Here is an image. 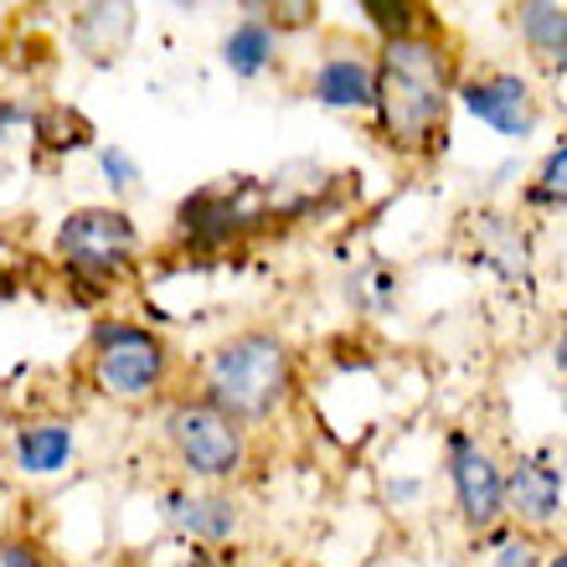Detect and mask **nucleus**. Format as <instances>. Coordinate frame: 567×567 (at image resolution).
<instances>
[{"instance_id":"1a4fd4ad","label":"nucleus","mask_w":567,"mask_h":567,"mask_svg":"<svg viewBox=\"0 0 567 567\" xmlns=\"http://www.w3.org/2000/svg\"><path fill=\"white\" fill-rule=\"evenodd\" d=\"M567 460H557V444L526 449L506 464V516L526 532H542L563 516V491H567Z\"/></svg>"},{"instance_id":"c85d7f7f","label":"nucleus","mask_w":567,"mask_h":567,"mask_svg":"<svg viewBox=\"0 0 567 567\" xmlns=\"http://www.w3.org/2000/svg\"><path fill=\"white\" fill-rule=\"evenodd\" d=\"M516 171H522V161H506V165H495V186H506V181L516 176Z\"/></svg>"},{"instance_id":"2eb2a0df","label":"nucleus","mask_w":567,"mask_h":567,"mask_svg":"<svg viewBox=\"0 0 567 567\" xmlns=\"http://www.w3.org/2000/svg\"><path fill=\"white\" fill-rule=\"evenodd\" d=\"M130 31H135V6H83L73 16V42L93 62H114V52L130 42Z\"/></svg>"},{"instance_id":"a878e982","label":"nucleus","mask_w":567,"mask_h":567,"mask_svg":"<svg viewBox=\"0 0 567 567\" xmlns=\"http://www.w3.org/2000/svg\"><path fill=\"white\" fill-rule=\"evenodd\" d=\"M0 567H47L37 542H0Z\"/></svg>"},{"instance_id":"c756f323","label":"nucleus","mask_w":567,"mask_h":567,"mask_svg":"<svg viewBox=\"0 0 567 567\" xmlns=\"http://www.w3.org/2000/svg\"><path fill=\"white\" fill-rule=\"evenodd\" d=\"M547 73H553V78H567V42H563V52L547 62Z\"/></svg>"},{"instance_id":"5701e85b","label":"nucleus","mask_w":567,"mask_h":567,"mask_svg":"<svg viewBox=\"0 0 567 567\" xmlns=\"http://www.w3.org/2000/svg\"><path fill=\"white\" fill-rule=\"evenodd\" d=\"M99 171H104V186L114 196H130L140 186V161L120 145H99Z\"/></svg>"},{"instance_id":"9b49d317","label":"nucleus","mask_w":567,"mask_h":567,"mask_svg":"<svg viewBox=\"0 0 567 567\" xmlns=\"http://www.w3.org/2000/svg\"><path fill=\"white\" fill-rule=\"evenodd\" d=\"M341 192V176L320 161H284L274 165V176L264 181L269 196V217L274 223H305L315 212H326Z\"/></svg>"},{"instance_id":"4468645a","label":"nucleus","mask_w":567,"mask_h":567,"mask_svg":"<svg viewBox=\"0 0 567 567\" xmlns=\"http://www.w3.org/2000/svg\"><path fill=\"white\" fill-rule=\"evenodd\" d=\"M254 11V6H248ZM274 58H279V31L264 21V16H243L238 27L223 37V68L233 78H264L274 68Z\"/></svg>"},{"instance_id":"dca6fc26","label":"nucleus","mask_w":567,"mask_h":567,"mask_svg":"<svg viewBox=\"0 0 567 567\" xmlns=\"http://www.w3.org/2000/svg\"><path fill=\"white\" fill-rule=\"evenodd\" d=\"M398 295H403V274L392 269L388 258H367L346 274V305L357 315H388L398 310Z\"/></svg>"},{"instance_id":"bb28decb","label":"nucleus","mask_w":567,"mask_h":567,"mask_svg":"<svg viewBox=\"0 0 567 567\" xmlns=\"http://www.w3.org/2000/svg\"><path fill=\"white\" fill-rule=\"evenodd\" d=\"M423 485L419 480H388V501H398V506H408V501H419Z\"/></svg>"},{"instance_id":"aec40b11","label":"nucleus","mask_w":567,"mask_h":567,"mask_svg":"<svg viewBox=\"0 0 567 567\" xmlns=\"http://www.w3.org/2000/svg\"><path fill=\"white\" fill-rule=\"evenodd\" d=\"M361 21L377 31V47L382 42H398V37H413V31L433 27V16L423 6H408V0H361L357 6Z\"/></svg>"},{"instance_id":"0eeeda50","label":"nucleus","mask_w":567,"mask_h":567,"mask_svg":"<svg viewBox=\"0 0 567 567\" xmlns=\"http://www.w3.org/2000/svg\"><path fill=\"white\" fill-rule=\"evenodd\" d=\"M444 475L454 491V511L470 532H495L506 526V464L480 444L470 429L444 433Z\"/></svg>"},{"instance_id":"412c9836","label":"nucleus","mask_w":567,"mask_h":567,"mask_svg":"<svg viewBox=\"0 0 567 567\" xmlns=\"http://www.w3.org/2000/svg\"><path fill=\"white\" fill-rule=\"evenodd\" d=\"M522 202L526 207H537V212H567V135L542 155L537 176L526 181Z\"/></svg>"},{"instance_id":"20e7f679","label":"nucleus","mask_w":567,"mask_h":567,"mask_svg":"<svg viewBox=\"0 0 567 567\" xmlns=\"http://www.w3.org/2000/svg\"><path fill=\"white\" fill-rule=\"evenodd\" d=\"M269 217V196H264V181L254 176H223L212 186H196L192 196L176 202V217H171V243L176 254L186 258H217L227 254L233 243L264 233Z\"/></svg>"},{"instance_id":"f3484780","label":"nucleus","mask_w":567,"mask_h":567,"mask_svg":"<svg viewBox=\"0 0 567 567\" xmlns=\"http://www.w3.org/2000/svg\"><path fill=\"white\" fill-rule=\"evenodd\" d=\"M475 233H480V258H485L495 274H506V279H526V238H522V227L511 223V217H501V212H480Z\"/></svg>"},{"instance_id":"7ed1b4c3","label":"nucleus","mask_w":567,"mask_h":567,"mask_svg":"<svg viewBox=\"0 0 567 567\" xmlns=\"http://www.w3.org/2000/svg\"><path fill=\"white\" fill-rule=\"evenodd\" d=\"M62 274L83 299H104L140 258V227L124 207H78L52 238Z\"/></svg>"},{"instance_id":"ddd939ff","label":"nucleus","mask_w":567,"mask_h":567,"mask_svg":"<svg viewBox=\"0 0 567 567\" xmlns=\"http://www.w3.org/2000/svg\"><path fill=\"white\" fill-rule=\"evenodd\" d=\"M73 454H78V439L68 419H31L11 433V460L27 475H58V470L73 464Z\"/></svg>"},{"instance_id":"a211bd4d","label":"nucleus","mask_w":567,"mask_h":567,"mask_svg":"<svg viewBox=\"0 0 567 567\" xmlns=\"http://www.w3.org/2000/svg\"><path fill=\"white\" fill-rule=\"evenodd\" d=\"M516 31H522V42L532 58L553 62L557 52H563L567 42V6H557V0H522L516 6Z\"/></svg>"},{"instance_id":"cd10ccee","label":"nucleus","mask_w":567,"mask_h":567,"mask_svg":"<svg viewBox=\"0 0 567 567\" xmlns=\"http://www.w3.org/2000/svg\"><path fill=\"white\" fill-rule=\"evenodd\" d=\"M553 367H557V372H563V382H567V330H563V336H557V341H553Z\"/></svg>"},{"instance_id":"9d476101","label":"nucleus","mask_w":567,"mask_h":567,"mask_svg":"<svg viewBox=\"0 0 567 567\" xmlns=\"http://www.w3.org/2000/svg\"><path fill=\"white\" fill-rule=\"evenodd\" d=\"M310 99L330 114H372L377 104V58L336 47L315 62L310 73Z\"/></svg>"},{"instance_id":"f8f14e48","label":"nucleus","mask_w":567,"mask_h":567,"mask_svg":"<svg viewBox=\"0 0 567 567\" xmlns=\"http://www.w3.org/2000/svg\"><path fill=\"white\" fill-rule=\"evenodd\" d=\"M161 511H165V522L171 526H181L192 542H207V547L233 542L238 537V526H243V506L223 491H202V495L196 491H165Z\"/></svg>"},{"instance_id":"393cba45","label":"nucleus","mask_w":567,"mask_h":567,"mask_svg":"<svg viewBox=\"0 0 567 567\" xmlns=\"http://www.w3.org/2000/svg\"><path fill=\"white\" fill-rule=\"evenodd\" d=\"M37 109L31 104H16V99H0V145H11L16 130H31Z\"/></svg>"},{"instance_id":"423d86ee","label":"nucleus","mask_w":567,"mask_h":567,"mask_svg":"<svg viewBox=\"0 0 567 567\" xmlns=\"http://www.w3.org/2000/svg\"><path fill=\"white\" fill-rule=\"evenodd\" d=\"M161 433L181 470L192 480H207V485L238 480L248 464V429L227 419L223 408H212L207 398H176L165 408Z\"/></svg>"},{"instance_id":"f257e3e1","label":"nucleus","mask_w":567,"mask_h":567,"mask_svg":"<svg viewBox=\"0 0 567 567\" xmlns=\"http://www.w3.org/2000/svg\"><path fill=\"white\" fill-rule=\"evenodd\" d=\"M460 104L454 47L439 27L377 47V140L398 155H439L449 145V109Z\"/></svg>"},{"instance_id":"6ab92c4d","label":"nucleus","mask_w":567,"mask_h":567,"mask_svg":"<svg viewBox=\"0 0 567 567\" xmlns=\"http://www.w3.org/2000/svg\"><path fill=\"white\" fill-rule=\"evenodd\" d=\"M31 140L42 155H73V150H89L93 145V130L89 120L78 114V109H37V120H31Z\"/></svg>"},{"instance_id":"7c9ffc66","label":"nucleus","mask_w":567,"mask_h":567,"mask_svg":"<svg viewBox=\"0 0 567 567\" xmlns=\"http://www.w3.org/2000/svg\"><path fill=\"white\" fill-rule=\"evenodd\" d=\"M547 567H567V547H557V553H547Z\"/></svg>"},{"instance_id":"f03ea898","label":"nucleus","mask_w":567,"mask_h":567,"mask_svg":"<svg viewBox=\"0 0 567 567\" xmlns=\"http://www.w3.org/2000/svg\"><path fill=\"white\" fill-rule=\"evenodd\" d=\"M289 392H295V357H289L284 336L264 326H248L207 351L196 398L223 408L227 419L243 423V429H258V423L279 419Z\"/></svg>"},{"instance_id":"39448f33","label":"nucleus","mask_w":567,"mask_h":567,"mask_svg":"<svg viewBox=\"0 0 567 567\" xmlns=\"http://www.w3.org/2000/svg\"><path fill=\"white\" fill-rule=\"evenodd\" d=\"M89 377L114 403H150L171 377V346L140 320H99L89 341Z\"/></svg>"},{"instance_id":"2f4dec72","label":"nucleus","mask_w":567,"mask_h":567,"mask_svg":"<svg viewBox=\"0 0 567 567\" xmlns=\"http://www.w3.org/2000/svg\"><path fill=\"white\" fill-rule=\"evenodd\" d=\"M563 419H567V382H563Z\"/></svg>"},{"instance_id":"b1692460","label":"nucleus","mask_w":567,"mask_h":567,"mask_svg":"<svg viewBox=\"0 0 567 567\" xmlns=\"http://www.w3.org/2000/svg\"><path fill=\"white\" fill-rule=\"evenodd\" d=\"M264 21H269L274 31L284 27H310L315 16H320V6H310V0H279V6H254Z\"/></svg>"},{"instance_id":"4be33fe9","label":"nucleus","mask_w":567,"mask_h":567,"mask_svg":"<svg viewBox=\"0 0 567 567\" xmlns=\"http://www.w3.org/2000/svg\"><path fill=\"white\" fill-rule=\"evenodd\" d=\"M485 547H491V567H547V553L542 542L526 532V526H495L485 532Z\"/></svg>"},{"instance_id":"6e6552de","label":"nucleus","mask_w":567,"mask_h":567,"mask_svg":"<svg viewBox=\"0 0 567 567\" xmlns=\"http://www.w3.org/2000/svg\"><path fill=\"white\" fill-rule=\"evenodd\" d=\"M460 104L470 120H480L501 140H532L542 124V99L532 89V78L511 73V68H491V73L464 78Z\"/></svg>"}]
</instances>
